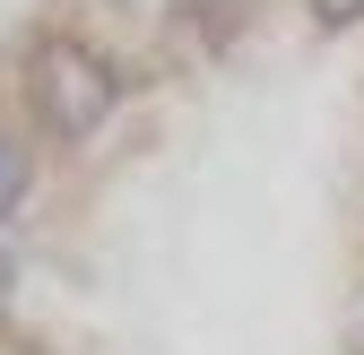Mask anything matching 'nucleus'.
Returning a JSON list of instances; mask_svg holds the SVG:
<instances>
[{
  "label": "nucleus",
  "mask_w": 364,
  "mask_h": 355,
  "mask_svg": "<svg viewBox=\"0 0 364 355\" xmlns=\"http://www.w3.org/2000/svg\"><path fill=\"white\" fill-rule=\"evenodd\" d=\"M35 113H43V130H61V139H96L113 121V61L96 43L53 35L35 53Z\"/></svg>",
  "instance_id": "nucleus-1"
},
{
  "label": "nucleus",
  "mask_w": 364,
  "mask_h": 355,
  "mask_svg": "<svg viewBox=\"0 0 364 355\" xmlns=\"http://www.w3.org/2000/svg\"><path fill=\"white\" fill-rule=\"evenodd\" d=\"M26 200H35V165H26V148L9 139V130H0V226H18Z\"/></svg>",
  "instance_id": "nucleus-2"
},
{
  "label": "nucleus",
  "mask_w": 364,
  "mask_h": 355,
  "mask_svg": "<svg viewBox=\"0 0 364 355\" xmlns=\"http://www.w3.org/2000/svg\"><path fill=\"white\" fill-rule=\"evenodd\" d=\"M312 18H321V26H355V18H364V0H312Z\"/></svg>",
  "instance_id": "nucleus-3"
},
{
  "label": "nucleus",
  "mask_w": 364,
  "mask_h": 355,
  "mask_svg": "<svg viewBox=\"0 0 364 355\" xmlns=\"http://www.w3.org/2000/svg\"><path fill=\"white\" fill-rule=\"evenodd\" d=\"M9 303H18V260L0 251V312H9Z\"/></svg>",
  "instance_id": "nucleus-4"
}]
</instances>
